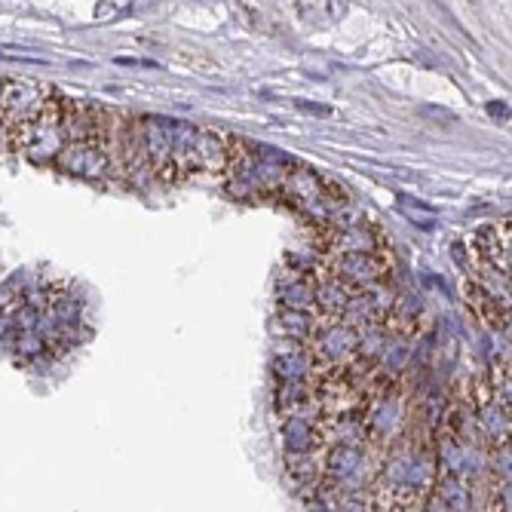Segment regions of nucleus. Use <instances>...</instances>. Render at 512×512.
<instances>
[{
  "instance_id": "f257e3e1",
  "label": "nucleus",
  "mask_w": 512,
  "mask_h": 512,
  "mask_svg": "<svg viewBox=\"0 0 512 512\" xmlns=\"http://www.w3.org/2000/svg\"><path fill=\"white\" fill-rule=\"evenodd\" d=\"M132 129L148 175L160 181L224 172L237 163V142L215 129H203L175 117H142L132 120Z\"/></svg>"
},
{
  "instance_id": "f03ea898",
  "label": "nucleus",
  "mask_w": 512,
  "mask_h": 512,
  "mask_svg": "<svg viewBox=\"0 0 512 512\" xmlns=\"http://www.w3.org/2000/svg\"><path fill=\"white\" fill-rule=\"evenodd\" d=\"M65 105L59 99H43L40 111L19 123L13 129V148L25 154L31 163H56L62 148L68 145V132H65Z\"/></svg>"
},
{
  "instance_id": "7ed1b4c3",
  "label": "nucleus",
  "mask_w": 512,
  "mask_h": 512,
  "mask_svg": "<svg viewBox=\"0 0 512 512\" xmlns=\"http://www.w3.org/2000/svg\"><path fill=\"white\" fill-rule=\"evenodd\" d=\"M56 166L74 178L83 181H105L114 172L111 154L102 148L99 138H86V142H68L62 154L56 157Z\"/></svg>"
},
{
  "instance_id": "20e7f679",
  "label": "nucleus",
  "mask_w": 512,
  "mask_h": 512,
  "mask_svg": "<svg viewBox=\"0 0 512 512\" xmlns=\"http://www.w3.org/2000/svg\"><path fill=\"white\" fill-rule=\"evenodd\" d=\"M387 273V264L378 252H359V255H338L329 258V270L325 276L335 279L338 286L350 289V292H362L378 286Z\"/></svg>"
},
{
  "instance_id": "39448f33",
  "label": "nucleus",
  "mask_w": 512,
  "mask_h": 512,
  "mask_svg": "<svg viewBox=\"0 0 512 512\" xmlns=\"http://www.w3.org/2000/svg\"><path fill=\"white\" fill-rule=\"evenodd\" d=\"M473 258L479 267H491L497 276H509V230L503 227H485L470 237Z\"/></svg>"
},
{
  "instance_id": "423d86ee",
  "label": "nucleus",
  "mask_w": 512,
  "mask_h": 512,
  "mask_svg": "<svg viewBox=\"0 0 512 512\" xmlns=\"http://www.w3.org/2000/svg\"><path fill=\"white\" fill-rule=\"evenodd\" d=\"M283 448L286 457H313L319 448H325L319 424H310L307 417H289L283 424Z\"/></svg>"
},
{
  "instance_id": "0eeeda50",
  "label": "nucleus",
  "mask_w": 512,
  "mask_h": 512,
  "mask_svg": "<svg viewBox=\"0 0 512 512\" xmlns=\"http://www.w3.org/2000/svg\"><path fill=\"white\" fill-rule=\"evenodd\" d=\"M463 295L470 298L479 316H485L494 329H509V301L503 295H491L479 279H467V283H463Z\"/></svg>"
},
{
  "instance_id": "6e6552de",
  "label": "nucleus",
  "mask_w": 512,
  "mask_h": 512,
  "mask_svg": "<svg viewBox=\"0 0 512 512\" xmlns=\"http://www.w3.org/2000/svg\"><path fill=\"white\" fill-rule=\"evenodd\" d=\"M13 353L22 362H28V359L40 362V356L46 353V344L37 332H13Z\"/></svg>"
},
{
  "instance_id": "1a4fd4ad",
  "label": "nucleus",
  "mask_w": 512,
  "mask_h": 512,
  "mask_svg": "<svg viewBox=\"0 0 512 512\" xmlns=\"http://www.w3.org/2000/svg\"><path fill=\"white\" fill-rule=\"evenodd\" d=\"M405 218H411L414 224H421L424 230H433L436 227V215L433 212H424V209H417V206H399Z\"/></svg>"
},
{
  "instance_id": "9d476101",
  "label": "nucleus",
  "mask_w": 512,
  "mask_h": 512,
  "mask_svg": "<svg viewBox=\"0 0 512 512\" xmlns=\"http://www.w3.org/2000/svg\"><path fill=\"white\" fill-rule=\"evenodd\" d=\"M7 148H13V123L0 114V151H7Z\"/></svg>"
},
{
  "instance_id": "9b49d317",
  "label": "nucleus",
  "mask_w": 512,
  "mask_h": 512,
  "mask_svg": "<svg viewBox=\"0 0 512 512\" xmlns=\"http://www.w3.org/2000/svg\"><path fill=\"white\" fill-rule=\"evenodd\" d=\"M307 512H332V506H329V503H310Z\"/></svg>"
}]
</instances>
